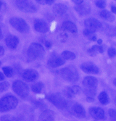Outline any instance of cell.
Returning a JSON list of instances; mask_svg holds the SVG:
<instances>
[{"label":"cell","instance_id":"1","mask_svg":"<svg viewBox=\"0 0 116 121\" xmlns=\"http://www.w3.org/2000/svg\"><path fill=\"white\" fill-rule=\"evenodd\" d=\"M83 93L87 96H94L97 94L98 80L93 76H86L83 80Z\"/></svg>","mask_w":116,"mask_h":121},{"label":"cell","instance_id":"2","mask_svg":"<svg viewBox=\"0 0 116 121\" xmlns=\"http://www.w3.org/2000/svg\"><path fill=\"white\" fill-rule=\"evenodd\" d=\"M45 50L39 43H32L27 50V58L29 62L41 59L44 56Z\"/></svg>","mask_w":116,"mask_h":121},{"label":"cell","instance_id":"3","mask_svg":"<svg viewBox=\"0 0 116 121\" xmlns=\"http://www.w3.org/2000/svg\"><path fill=\"white\" fill-rule=\"evenodd\" d=\"M18 102L17 99L12 94L3 96L0 100V112H4L12 110L17 107Z\"/></svg>","mask_w":116,"mask_h":121},{"label":"cell","instance_id":"4","mask_svg":"<svg viewBox=\"0 0 116 121\" xmlns=\"http://www.w3.org/2000/svg\"><path fill=\"white\" fill-rule=\"evenodd\" d=\"M60 75L62 78L68 82L74 83L77 82L79 79V74L76 67L73 65H70L68 67L61 69Z\"/></svg>","mask_w":116,"mask_h":121},{"label":"cell","instance_id":"5","mask_svg":"<svg viewBox=\"0 0 116 121\" xmlns=\"http://www.w3.org/2000/svg\"><path fill=\"white\" fill-rule=\"evenodd\" d=\"M47 99L55 107H56L59 109H61V110L67 109V107L68 106V102L60 93H53L47 95Z\"/></svg>","mask_w":116,"mask_h":121},{"label":"cell","instance_id":"6","mask_svg":"<svg viewBox=\"0 0 116 121\" xmlns=\"http://www.w3.org/2000/svg\"><path fill=\"white\" fill-rule=\"evenodd\" d=\"M13 90L20 97L25 99L29 95V88L28 85L22 81L16 80L13 83Z\"/></svg>","mask_w":116,"mask_h":121},{"label":"cell","instance_id":"7","mask_svg":"<svg viewBox=\"0 0 116 121\" xmlns=\"http://www.w3.org/2000/svg\"><path fill=\"white\" fill-rule=\"evenodd\" d=\"M9 22L10 25L15 30L21 33V34H27L30 30L29 26L26 22V20L20 17H12L9 19Z\"/></svg>","mask_w":116,"mask_h":121},{"label":"cell","instance_id":"8","mask_svg":"<svg viewBox=\"0 0 116 121\" xmlns=\"http://www.w3.org/2000/svg\"><path fill=\"white\" fill-rule=\"evenodd\" d=\"M69 112L78 118H84L86 116V112L83 107L77 102H68L67 107Z\"/></svg>","mask_w":116,"mask_h":121},{"label":"cell","instance_id":"9","mask_svg":"<svg viewBox=\"0 0 116 121\" xmlns=\"http://www.w3.org/2000/svg\"><path fill=\"white\" fill-rule=\"evenodd\" d=\"M16 6L20 10L25 13H34L37 11V7L30 0H17Z\"/></svg>","mask_w":116,"mask_h":121},{"label":"cell","instance_id":"10","mask_svg":"<svg viewBox=\"0 0 116 121\" xmlns=\"http://www.w3.org/2000/svg\"><path fill=\"white\" fill-rule=\"evenodd\" d=\"M65 63V60L61 55H58L56 53H53L47 61V64L52 68H57Z\"/></svg>","mask_w":116,"mask_h":121},{"label":"cell","instance_id":"11","mask_svg":"<svg viewBox=\"0 0 116 121\" xmlns=\"http://www.w3.org/2000/svg\"><path fill=\"white\" fill-rule=\"evenodd\" d=\"M84 26H85L86 28L92 30L95 32L102 28V24L101 23V22L94 17L86 19L84 21Z\"/></svg>","mask_w":116,"mask_h":121},{"label":"cell","instance_id":"12","mask_svg":"<svg viewBox=\"0 0 116 121\" xmlns=\"http://www.w3.org/2000/svg\"><path fill=\"white\" fill-rule=\"evenodd\" d=\"M81 69L84 73L88 74H98L99 72V68L91 62H86L82 63L81 65Z\"/></svg>","mask_w":116,"mask_h":121},{"label":"cell","instance_id":"13","mask_svg":"<svg viewBox=\"0 0 116 121\" xmlns=\"http://www.w3.org/2000/svg\"><path fill=\"white\" fill-rule=\"evenodd\" d=\"M22 78L28 82H34L39 78V73L34 69H26L22 74Z\"/></svg>","mask_w":116,"mask_h":121},{"label":"cell","instance_id":"14","mask_svg":"<svg viewBox=\"0 0 116 121\" xmlns=\"http://www.w3.org/2000/svg\"><path fill=\"white\" fill-rule=\"evenodd\" d=\"M89 115L95 120H104L105 119V113L104 109L99 107H91L89 109Z\"/></svg>","mask_w":116,"mask_h":121},{"label":"cell","instance_id":"15","mask_svg":"<svg viewBox=\"0 0 116 121\" xmlns=\"http://www.w3.org/2000/svg\"><path fill=\"white\" fill-rule=\"evenodd\" d=\"M34 29L41 34H45L49 30V26L46 22L42 19H35L34 20Z\"/></svg>","mask_w":116,"mask_h":121},{"label":"cell","instance_id":"16","mask_svg":"<svg viewBox=\"0 0 116 121\" xmlns=\"http://www.w3.org/2000/svg\"><path fill=\"white\" fill-rule=\"evenodd\" d=\"M81 91V89L79 86H67L65 89H63V94L67 98L71 99L75 96L78 94Z\"/></svg>","mask_w":116,"mask_h":121},{"label":"cell","instance_id":"17","mask_svg":"<svg viewBox=\"0 0 116 121\" xmlns=\"http://www.w3.org/2000/svg\"><path fill=\"white\" fill-rule=\"evenodd\" d=\"M5 43L8 48L15 49L19 44V39L12 34H9L5 38Z\"/></svg>","mask_w":116,"mask_h":121},{"label":"cell","instance_id":"18","mask_svg":"<svg viewBox=\"0 0 116 121\" xmlns=\"http://www.w3.org/2000/svg\"><path fill=\"white\" fill-rule=\"evenodd\" d=\"M75 9L80 16H86L91 13V6L89 3H83L75 7Z\"/></svg>","mask_w":116,"mask_h":121},{"label":"cell","instance_id":"19","mask_svg":"<svg viewBox=\"0 0 116 121\" xmlns=\"http://www.w3.org/2000/svg\"><path fill=\"white\" fill-rule=\"evenodd\" d=\"M61 28L63 30L68 31L73 34H76L78 33L77 26H76V24L73 23V22H72L70 20H67V21L63 22L61 26Z\"/></svg>","mask_w":116,"mask_h":121},{"label":"cell","instance_id":"20","mask_svg":"<svg viewBox=\"0 0 116 121\" xmlns=\"http://www.w3.org/2000/svg\"><path fill=\"white\" fill-rule=\"evenodd\" d=\"M55 112L50 110V109H44L41 113V115H39V120H41V121H45V120H55Z\"/></svg>","mask_w":116,"mask_h":121},{"label":"cell","instance_id":"21","mask_svg":"<svg viewBox=\"0 0 116 121\" xmlns=\"http://www.w3.org/2000/svg\"><path fill=\"white\" fill-rule=\"evenodd\" d=\"M68 11V7L64 4H56L54 7H53V12L60 16H62L64 15Z\"/></svg>","mask_w":116,"mask_h":121},{"label":"cell","instance_id":"22","mask_svg":"<svg viewBox=\"0 0 116 121\" xmlns=\"http://www.w3.org/2000/svg\"><path fill=\"white\" fill-rule=\"evenodd\" d=\"M88 54L91 57H94L96 56L98 53L102 54L104 52V48L103 47L100 46V45H94L92 47H91L90 49H89L87 50Z\"/></svg>","mask_w":116,"mask_h":121},{"label":"cell","instance_id":"23","mask_svg":"<svg viewBox=\"0 0 116 121\" xmlns=\"http://www.w3.org/2000/svg\"><path fill=\"white\" fill-rule=\"evenodd\" d=\"M99 16L102 19L107 20V21H109V22H113L115 20V16L107 9L102 10L101 12L99 13Z\"/></svg>","mask_w":116,"mask_h":121},{"label":"cell","instance_id":"24","mask_svg":"<svg viewBox=\"0 0 116 121\" xmlns=\"http://www.w3.org/2000/svg\"><path fill=\"white\" fill-rule=\"evenodd\" d=\"M98 99H99V102L103 104V105H107V104H109L110 102V98H109V96L108 94H107V92L105 91H102L99 94V96H98Z\"/></svg>","mask_w":116,"mask_h":121},{"label":"cell","instance_id":"25","mask_svg":"<svg viewBox=\"0 0 116 121\" xmlns=\"http://www.w3.org/2000/svg\"><path fill=\"white\" fill-rule=\"evenodd\" d=\"M44 89V83L42 82H37L31 85V90L35 94H41Z\"/></svg>","mask_w":116,"mask_h":121},{"label":"cell","instance_id":"26","mask_svg":"<svg viewBox=\"0 0 116 121\" xmlns=\"http://www.w3.org/2000/svg\"><path fill=\"white\" fill-rule=\"evenodd\" d=\"M104 31L108 36H111V37L116 36V26L107 25L104 28Z\"/></svg>","mask_w":116,"mask_h":121},{"label":"cell","instance_id":"27","mask_svg":"<svg viewBox=\"0 0 116 121\" xmlns=\"http://www.w3.org/2000/svg\"><path fill=\"white\" fill-rule=\"evenodd\" d=\"M61 56L64 58L65 60H75L76 56V54L70 51H64L61 54Z\"/></svg>","mask_w":116,"mask_h":121},{"label":"cell","instance_id":"28","mask_svg":"<svg viewBox=\"0 0 116 121\" xmlns=\"http://www.w3.org/2000/svg\"><path fill=\"white\" fill-rule=\"evenodd\" d=\"M2 72L7 78H11L14 75V70L13 68L9 67V66H4L2 68Z\"/></svg>","mask_w":116,"mask_h":121},{"label":"cell","instance_id":"29","mask_svg":"<svg viewBox=\"0 0 116 121\" xmlns=\"http://www.w3.org/2000/svg\"><path fill=\"white\" fill-rule=\"evenodd\" d=\"M23 118H20L19 117H15L13 115H4L1 117L2 121H12V120H23Z\"/></svg>","mask_w":116,"mask_h":121},{"label":"cell","instance_id":"30","mask_svg":"<svg viewBox=\"0 0 116 121\" xmlns=\"http://www.w3.org/2000/svg\"><path fill=\"white\" fill-rule=\"evenodd\" d=\"M83 34L85 37H87L88 39L89 38H91V36H95V31H94L92 30H90V29H88V28H86L85 30H83Z\"/></svg>","mask_w":116,"mask_h":121},{"label":"cell","instance_id":"31","mask_svg":"<svg viewBox=\"0 0 116 121\" xmlns=\"http://www.w3.org/2000/svg\"><path fill=\"white\" fill-rule=\"evenodd\" d=\"M9 87V84L8 82L7 81H2L1 83H0V91L1 93L7 91Z\"/></svg>","mask_w":116,"mask_h":121},{"label":"cell","instance_id":"32","mask_svg":"<svg viewBox=\"0 0 116 121\" xmlns=\"http://www.w3.org/2000/svg\"><path fill=\"white\" fill-rule=\"evenodd\" d=\"M108 115H109L110 118L111 120L116 121V109H115L113 108L109 109V110H108Z\"/></svg>","mask_w":116,"mask_h":121},{"label":"cell","instance_id":"33","mask_svg":"<svg viewBox=\"0 0 116 121\" xmlns=\"http://www.w3.org/2000/svg\"><path fill=\"white\" fill-rule=\"evenodd\" d=\"M95 4L97 7H99L100 9H104V8H105V7H106L107 2L105 0H96Z\"/></svg>","mask_w":116,"mask_h":121},{"label":"cell","instance_id":"34","mask_svg":"<svg viewBox=\"0 0 116 121\" xmlns=\"http://www.w3.org/2000/svg\"><path fill=\"white\" fill-rule=\"evenodd\" d=\"M107 54L110 58H113L116 56V49L113 47H110L107 49Z\"/></svg>","mask_w":116,"mask_h":121},{"label":"cell","instance_id":"35","mask_svg":"<svg viewBox=\"0 0 116 121\" xmlns=\"http://www.w3.org/2000/svg\"><path fill=\"white\" fill-rule=\"evenodd\" d=\"M36 2L40 4H49L52 5L54 3L55 0H36Z\"/></svg>","mask_w":116,"mask_h":121},{"label":"cell","instance_id":"36","mask_svg":"<svg viewBox=\"0 0 116 121\" xmlns=\"http://www.w3.org/2000/svg\"><path fill=\"white\" fill-rule=\"evenodd\" d=\"M59 39L60 40L61 42H65L66 40L68 39V35L65 33H61L59 35Z\"/></svg>","mask_w":116,"mask_h":121},{"label":"cell","instance_id":"37","mask_svg":"<svg viewBox=\"0 0 116 121\" xmlns=\"http://www.w3.org/2000/svg\"><path fill=\"white\" fill-rule=\"evenodd\" d=\"M44 43H45V46H46V47L47 49H50L52 45V42L50 41H46Z\"/></svg>","mask_w":116,"mask_h":121},{"label":"cell","instance_id":"38","mask_svg":"<svg viewBox=\"0 0 116 121\" xmlns=\"http://www.w3.org/2000/svg\"><path fill=\"white\" fill-rule=\"evenodd\" d=\"M72 1L74 2L76 5H79V4H81L83 3L84 0H72Z\"/></svg>","mask_w":116,"mask_h":121},{"label":"cell","instance_id":"39","mask_svg":"<svg viewBox=\"0 0 116 121\" xmlns=\"http://www.w3.org/2000/svg\"><path fill=\"white\" fill-rule=\"evenodd\" d=\"M5 79V75L4 74L3 72L0 73V81H4V80Z\"/></svg>","mask_w":116,"mask_h":121},{"label":"cell","instance_id":"40","mask_svg":"<svg viewBox=\"0 0 116 121\" xmlns=\"http://www.w3.org/2000/svg\"><path fill=\"white\" fill-rule=\"evenodd\" d=\"M86 101L89 102H93L94 101V99L93 96H87L86 97Z\"/></svg>","mask_w":116,"mask_h":121},{"label":"cell","instance_id":"41","mask_svg":"<svg viewBox=\"0 0 116 121\" xmlns=\"http://www.w3.org/2000/svg\"><path fill=\"white\" fill-rule=\"evenodd\" d=\"M89 40L91 41H97V36H96V35H95V36H91V38H89Z\"/></svg>","mask_w":116,"mask_h":121},{"label":"cell","instance_id":"42","mask_svg":"<svg viewBox=\"0 0 116 121\" xmlns=\"http://www.w3.org/2000/svg\"><path fill=\"white\" fill-rule=\"evenodd\" d=\"M0 49H1V53H0V56L2 57L4 55V49L2 46H0Z\"/></svg>","mask_w":116,"mask_h":121},{"label":"cell","instance_id":"43","mask_svg":"<svg viewBox=\"0 0 116 121\" xmlns=\"http://www.w3.org/2000/svg\"><path fill=\"white\" fill-rule=\"evenodd\" d=\"M111 11H112V13H115V14H116V7H115V6H112V7H111Z\"/></svg>","mask_w":116,"mask_h":121},{"label":"cell","instance_id":"44","mask_svg":"<svg viewBox=\"0 0 116 121\" xmlns=\"http://www.w3.org/2000/svg\"><path fill=\"white\" fill-rule=\"evenodd\" d=\"M97 43H98V44H99V45H101V44H102V39H98V40H97Z\"/></svg>","mask_w":116,"mask_h":121},{"label":"cell","instance_id":"45","mask_svg":"<svg viewBox=\"0 0 116 121\" xmlns=\"http://www.w3.org/2000/svg\"><path fill=\"white\" fill-rule=\"evenodd\" d=\"M113 84L116 86V78L113 80Z\"/></svg>","mask_w":116,"mask_h":121},{"label":"cell","instance_id":"46","mask_svg":"<svg viewBox=\"0 0 116 121\" xmlns=\"http://www.w3.org/2000/svg\"><path fill=\"white\" fill-rule=\"evenodd\" d=\"M115 105H116V97H115Z\"/></svg>","mask_w":116,"mask_h":121},{"label":"cell","instance_id":"47","mask_svg":"<svg viewBox=\"0 0 116 121\" xmlns=\"http://www.w3.org/2000/svg\"><path fill=\"white\" fill-rule=\"evenodd\" d=\"M115 1H116V0H115Z\"/></svg>","mask_w":116,"mask_h":121}]
</instances>
